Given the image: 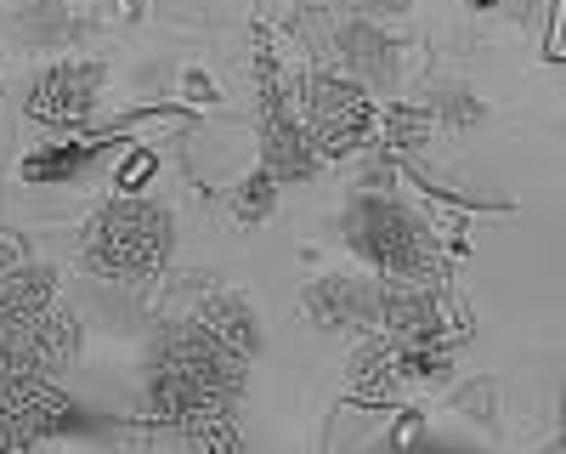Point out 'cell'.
<instances>
[{
  "label": "cell",
  "instance_id": "3",
  "mask_svg": "<svg viewBox=\"0 0 566 454\" xmlns=\"http://www.w3.org/2000/svg\"><path fill=\"white\" fill-rule=\"evenodd\" d=\"M170 245H176L170 210L159 199L119 194L85 227V267L103 272V279L136 285V279H154V272L170 261Z\"/></svg>",
  "mask_w": 566,
  "mask_h": 454
},
{
  "label": "cell",
  "instance_id": "6",
  "mask_svg": "<svg viewBox=\"0 0 566 454\" xmlns=\"http://www.w3.org/2000/svg\"><path fill=\"white\" fill-rule=\"evenodd\" d=\"M306 324L323 336H368L380 330V279L374 272H328L301 296Z\"/></svg>",
  "mask_w": 566,
  "mask_h": 454
},
{
  "label": "cell",
  "instance_id": "2",
  "mask_svg": "<svg viewBox=\"0 0 566 454\" xmlns=\"http://www.w3.org/2000/svg\"><path fill=\"white\" fill-rule=\"evenodd\" d=\"M340 234L374 279L437 285V290L448 279V250L397 194H352V205L340 216Z\"/></svg>",
  "mask_w": 566,
  "mask_h": 454
},
{
  "label": "cell",
  "instance_id": "14",
  "mask_svg": "<svg viewBox=\"0 0 566 454\" xmlns=\"http://www.w3.org/2000/svg\"><path fill=\"white\" fill-rule=\"evenodd\" d=\"M57 301V272L45 267V261H29V267H12V272H0V312L7 318H29L45 312Z\"/></svg>",
  "mask_w": 566,
  "mask_h": 454
},
{
  "label": "cell",
  "instance_id": "7",
  "mask_svg": "<svg viewBox=\"0 0 566 454\" xmlns=\"http://www.w3.org/2000/svg\"><path fill=\"white\" fill-rule=\"evenodd\" d=\"M103 80H108V69L97 58H63V63H52L29 85V120L52 125V131L85 125L91 109H97V97H103Z\"/></svg>",
  "mask_w": 566,
  "mask_h": 454
},
{
  "label": "cell",
  "instance_id": "5",
  "mask_svg": "<svg viewBox=\"0 0 566 454\" xmlns=\"http://www.w3.org/2000/svg\"><path fill=\"white\" fill-rule=\"evenodd\" d=\"M255 85H261V171L277 182V188H290V182H312L323 171V159L306 143L301 114H295L290 91H283V80H277V52H272L266 34L255 45Z\"/></svg>",
  "mask_w": 566,
  "mask_h": 454
},
{
  "label": "cell",
  "instance_id": "1",
  "mask_svg": "<svg viewBox=\"0 0 566 454\" xmlns=\"http://www.w3.org/2000/svg\"><path fill=\"white\" fill-rule=\"evenodd\" d=\"M250 386V358L210 336L199 318H176L154 341L148 375V415L181 437H193L205 421L232 415Z\"/></svg>",
  "mask_w": 566,
  "mask_h": 454
},
{
  "label": "cell",
  "instance_id": "12",
  "mask_svg": "<svg viewBox=\"0 0 566 454\" xmlns=\"http://www.w3.org/2000/svg\"><path fill=\"white\" fill-rule=\"evenodd\" d=\"M431 136H437V114L424 103H386L380 114H374V143H380L397 165L419 159L424 148H431Z\"/></svg>",
  "mask_w": 566,
  "mask_h": 454
},
{
  "label": "cell",
  "instance_id": "20",
  "mask_svg": "<svg viewBox=\"0 0 566 454\" xmlns=\"http://www.w3.org/2000/svg\"><path fill=\"white\" fill-rule=\"evenodd\" d=\"M69 29V12H63V0H34V7L23 12V34L34 45H57Z\"/></svg>",
  "mask_w": 566,
  "mask_h": 454
},
{
  "label": "cell",
  "instance_id": "17",
  "mask_svg": "<svg viewBox=\"0 0 566 454\" xmlns=\"http://www.w3.org/2000/svg\"><path fill=\"white\" fill-rule=\"evenodd\" d=\"M424 109H431L437 120H448V125H459V131L488 120V109L470 97V85H453V80H437V85H431V97H424Z\"/></svg>",
  "mask_w": 566,
  "mask_h": 454
},
{
  "label": "cell",
  "instance_id": "22",
  "mask_svg": "<svg viewBox=\"0 0 566 454\" xmlns=\"http://www.w3.org/2000/svg\"><path fill=\"white\" fill-rule=\"evenodd\" d=\"M142 176H154V154H136V159L125 165V176H119V188H125V194H142Z\"/></svg>",
  "mask_w": 566,
  "mask_h": 454
},
{
  "label": "cell",
  "instance_id": "16",
  "mask_svg": "<svg viewBox=\"0 0 566 454\" xmlns=\"http://www.w3.org/2000/svg\"><path fill=\"white\" fill-rule=\"evenodd\" d=\"M34 375H45V370H40V358L29 347V324L0 312V392H12V386H23Z\"/></svg>",
  "mask_w": 566,
  "mask_h": 454
},
{
  "label": "cell",
  "instance_id": "18",
  "mask_svg": "<svg viewBox=\"0 0 566 454\" xmlns=\"http://www.w3.org/2000/svg\"><path fill=\"white\" fill-rule=\"evenodd\" d=\"M272 205H277V182H272L266 171H255L250 182H239V194H232V210H239V221H244V227L266 221V216H272Z\"/></svg>",
  "mask_w": 566,
  "mask_h": 454
},
{
  "label": "cell",
  "instance_id": "4",
  "mask_svg": "<svg viewBox=\"0 0 566 454\" xmlns=\"http://www.w3.org/2000/svg\"><path fill=\"white\" fill-rule=\"evenodd\" d=\"M301 131L306 143L317 148V159H357L368 143H374V91H363L357 80L346 74H328V69H312L301 80Z\"/></svg>",
  "mask_w": 566,
  "mask_h": 454
},
{
  "label": "cell",
  "instance_id": "13",
  "mask_svg": "<svg viewBox=\"0 0 566 454\" xmlns=\"http://www.w3.org/2000/svg\"><path fill=\"white\" fill-rule=\"evenodd\" d=\"M29 347H34V358H40L45 375H63L69 363L80 358V318H74L63 301H52L45 312L29 318Z\"/></svg>",
  "mask_w": 566,
  "mask_h": 454
},
{
  "label": "cell",
  "instance_id": "15",
  "mask_svg": "<svg viewBox=\"0 0 566 454\" xmlns=\"http://www.w3.org/2000/svg\"><path fill=\"white\" fill-rule=\"evenodd\" d=\"M108 136H57L52 148H40L23 159V182H74L91 159L103 154Z\"/></svg>",
  "mask_w": 566,
  "mask_h": 454
},
{
  "label": "cell",
  "instance_id": "9",
  "mask_svg": "<svg viewBox=\"0 0 566 454\" xmlns=\"http://www.w3.org/2000/svg\"><path fill=\"white\" fill-rule=\"evenodd\" d=\"M335 52H340L346 80H357L363 91H391L397 85V40L386 29H374L368 18H357L335 34Z\"/></svg>",
  "mask_w": 566,
  "mask_h": 454
},
{
  "label": "cell",
  "instance_id": "23",
  "mask_svg": "<svg viewBox=\"0 0 566 454\" xmlns=\"http://www.w3.org/2000/svg\"><path fill=\"white\" fill-rule=\"evenodd\" d=\"M346 7H363V12H402L408 0H346Z\"/></svg>",
  "mask_w": 566,
  "mask_h": 454
},
{
  "label": "cell",
  "instance_id": "11",
  "mask_svg": "<svg viewBox=\"0 0 566 454\" xmlns=\"http://www.w3.org/2000/svg\"><path fill=\"white\" fill-rule=\"evenodd\" d=\"M193 318H199L210 336H221L232 352H244V358L261 352V318H255L250 296H239V290H210V296L193 307Z\"/></svg>",
  "mask_w": 566,
  "mask_h": 454
},
{
  "label": "cell",
  "instance_id": "24",
  "mask_svg": "<svg viewBox=\"0 0 566 454\" xmlns=\"http://www.w3.org/2000/svg\"><path fill=\"white\" fill-rule=\"evenodd\" d=\"M470 7H476V12H488V7H499V0H470Z\"/></svg>",
  "mask_w": 566,
  "mask_h": 454
},
{
  "label": "cell",
  "instance_id": "19",
  "mask_svg": "<svg viewBox=\"0 0 566 454\" xmlns=\"http://www.w3.org/2000/svg\"><path fill=\"white\" fill-rule=\"evenodd\" d=\"M199 454H250V443H244V426H239V415H216V421H205L193 437Z\"/></svg>",
  "mask_w": 566,
  "mask_h": 454
},
{
  "label": "cell",
  "instance_id": "8",
  "mask_svg": "<svg viewBox=\"0 0 566 454\" xmlns=\"http://www.w3.org/2000/svg\"><path fill=\"white\" fill-rule=\"evenodd\" d=\"M69 426H74V403L69 392H57L52 375H34L12 392H0V454H29L40 437Z\"/></svg>",
  "mask_w": 566,
  "mask_h": 454
},
{
  "label": "cell",
  "instance_id": "10",
  "mask_svg": "<svg viewBox=\"0 0 566 454\" xmlns=\"http://www.w3.org/2000/svg\"><path fill=\"white\" fill-rule=\"evenodd\" d=\"M352 392L357 398H374V403H391L408 381H402V363H397V341L391 336H380V330H368L363 341H357V352H352Z\"/></svg>",
  "mask_w": 566,
  "mask_h": 454
},
{
  "label": "cell",
  "instance_id": "21",
  "mask_svg": "<svg viewBox=\"0 0 566 454\" xmlns=\"http://www.w3.org/2000/svg\"><path fill=\"white\" fill-rule=\"evenodd\" d=\"M391 176H397V159L380 143H368L363 148V171H357V194H391Z\"/></svg>",
  "mask_w": 566,
  "mask_h": 454
}]
</instances>
